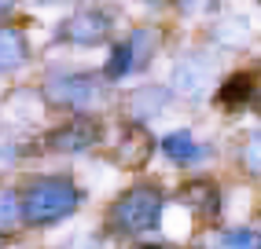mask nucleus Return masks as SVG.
Wrapping results in <instances>:
<instances>
[{
    "label": "nucleus",
    "instance_id": "nucleus-1",
    "mask_svg": "<svg viewBox=\"0 0 261 249\" xmlns=\"http://www.w3.org/2000/svg\"><path fill=\"white\" fill-rule=\"evenodd\" d=\"M85 202V191L70 180V176H33L22 187V216L26 227H56L70 220Z\"/></svg>",
    "mask_w": 261,
    "mask_h": 249
},
{
    "label": "nucleus",
    "instance_id": "nucleus-2",
    "mask_svg": "<svg viewBox=\"0 0 261 249\" xmlns=\"http://www.w3.org/2000/svg\"><path fill=\"white\" fill-rule=\"evenodd\" d=\"M107 77L85 74V70H56L41 84V96L51 106H63L70 114H92L107 103Z\"/></svg>",
    "mask_w": 261,
    "mask_h": 249
},
{
    "label": "nucleus",
    "instance_id": "nucleus-3",
    "mask_svg": "<svg viewBox=\"0 0 261 249\" xmlns=\"http://www.w3.org/2000/svg\"><path fill=\"white\" fill-rule=\"evenodd\" d=\"M162 191L154 183H136L129 191H121L107 209V231L114 235H144V231L159 227L162 220Z\"/></svg>",
    "mask_w": 261,
    "mask_h": 249
},
{
    "label": "nucleus",
    "instance_id": "nucleus-4",
    "mask_svg": "<svg viewBox=\"0 0 261 249\" xmlns=\"http://www.w3.org/2000/svg\"><path fill=\"white\" fill-rule=\"evenodd\" d=\"M99 139H103L99 121L92 114H74L66 124L51 129L44 143H48V150H56V154H81V150H92Z\"/></svg>",
    "mask_w": 261,
    "mask_h": 249
},
{
    "label": "nucleus",
    "instance_id": "nucleus-5",
    "mask_svg": "<svg viewBox=\"0 0 261 249\" xmlns=\"http://www.w3.org/2000/svg\"><path fill=\"white\" fill-rule=\"evenodd\" d=\"M107 37H111V15L99 11V8H92V11H77V15H70V19L59 26V41L77 44V48L103 44Z\"/></svg>",
    "mask_w": 261,
    "mask_h": 249
},
{
    "label": "nucleus",
    "instance_id": "nucleus-6",
    "mask_svg": "<svg viewBox=\"0 0 261 249\" xmlns=\"http://www.w3.org/2000/svg\"><path fill=\"white\" fill-rule=\"evenodd\" d=\"M206 84H210V63H206L202 55L177 59V66H173V88H177L180 96L195 99V96H202Z\"/></svg>",
    "mask_w": 261,
    "mask_h": 249
},
{
    "label": "nucleus",
    "instance_id": "nucleus-7",
    "mask_svg": "<svg viewBox=\"0 0 261 249\" xmlns=\"http://www.w3.org/2000/svg\"><path fill=\"white\" fill-rule=\"evenodd\" d=\"M257 92V74H250V70H239V74H232L228 81H224L217 88L214 103L221 106V110H239V106H247Z\"/></svg>",
    "mask_w": 261,
    "mask_h": 249
},
{
    "label": "nucleus",
    "instance_id": "nucleus-8",
    "mask_svg": "<svg viewBox=\"0 0 261 249\" xmlns=\"http://www.w3.org/2000/svg\"><path fill=\"white\" fill-rule=\"evenodd\" d=\"M154 150V139L144 132V124H129L125 132H121V147H118V165H125V169H140L147 158Z\"/></svg>",
    "mask_w": 261,
    "mask_h": 249
},
{
    "label": "nucleus",
    "instance_id": "nucleus-9",
    "mask_svg": "<svg viewBox=\"0 0 261 249\" xmlns=\"http://www.w3.org/2000/svg\"><path fill=\"white\" fill-rule=\"evenodd\" d=\"M166 103H169V92L162 84H144V88H136L129 96V114H133L136 124H144L151 117H159L166 110Z\"/></svg>",
    "mask_w": 261,
    "mask_h": 249
},
{
    "label": "nucleus",
    "instance_id": "nucleus-10",
    "mask_svg": "<svg viewBox=\"0 0 261 249\" xmlns=\"http://www.w3.org/2000/svg\"><path fill=\"white\" fill-rule=\"evenodd\" d=\"M26 59H30L26 33L19 26H0V74H11V70L26 66Z\"/></svg>",
    "mask_w": 261,
    "mask_h": 249
},
{
    "label": "nucleus",
    "instance_id": "nucleus-11",
    "mask_svg": "<svg viewBox=\"0 0 261 249\" xmlns=\"http://www.w3.org/2000/svg\"><path fill=\"white\" fill-rule=\"evenodd\" d=\"M162 150L173 165H199L202 158H206V147L195 143V136H191L188 129H177V132H169L162 139Z\"/></svg>",
    "mask_w": 261,
    "mask_h": 249
},
{
    "label": "nucleus",
    "instance_id": "nucleus-12",
    "mask_svg": "<svg viewBox=\"0 0 261 249\" xmlns=\"http://www.w3.org/2000/svg\"><path fill=\"white\" fill-rule=\"evenodd\" d=\"M19 224H26V216H22V191L0 187V238L11 235Z\"/></svg>",
    "mask_w": 261,
    "mask_h": 249
},
{
    "label": "nucleus",
    "instance_id": "nucleus-13",
    "mask_svg": "<svg viewBox=\"0 0 261 249\" xmlns=\"http://www.w3.org/2000/svg\"><path fill=\"white\" fill-rule=\"evenodd\" d=\"M180 198L191 205V209H199L202 216H214L217 212V187L210 180H195V183H188L180 191Z\"/></svg>",
    "mask_w": 261,
    "mask_h": 249
},
{
    "label": "nucleus",
    "instance_id": "nucleus-14",
    "mask_svg": "<svg viewBox=\"0 0 261 249\" xmlns=\"http://www.w3.org/2000/svg\"><path fill=\"white\" fill-rule=\"evenodd\" d=\"M133 70H136V51H133V44H129V41L114 44V48H111L107 66H103V77L114 84V81H121V77H129Z\"/></svg>",
    "mask_w": 261,
    "mask_h": 249
},
{
    "label": "nucleus",
    "instance_id": "nucleus-15",
    "mask_svg": "<svg viewBox=\"0 0 261 249\" xmlns=\"http://www.w3.org/2000/svg\"><path fill=\"white\" fill-rule=\"evenodd\" d=\"M224 249H261V235L250 227H232V231H224Z\"/></svg>",
    "mask_w": 261,
    "mask_h": 249
},
{
    "label": "nucleus",
    "instance_id": "nucleus-16",
    "mask_svg": "<svg viewBox=\"0 0 261 249\" xmlns=\"http://www.w3.org/2000/svg\"><path fill=\"white\" fill-rule=\"evenodd\" d=\"M129 44H133V51H136V70H140V66L151 59V51H154V33H151V29H136L133 37H129Z\"/></svg>",
    "mask_w": 261,
    "mask_h": 249
},
{
    "label": "nucleus",
    "instance_id": "nucleus-17",
    "mask_svg": "<svg viewBox=\"0 0 261 249\" xmlns=\"http://www.w3.org/2000/svg\"><path fill=\"white\" fill-rule=\"evenodd\" d=\"M243 165L250 172H261V132H254L247 139V147H243Z\"/></svg>",
    "mask_w": 261,
    "mask_h": 249
},
{
    "label": "nucleus",
    "instance_id": "nucleus-18",
    "mask_svg": "<svg viewBox=\"0 0 261 249\" xmlns=\"http://www.w3.org/2000/svg\"><path fill=\"white\" fill-rule=\"evenodd\" d=\"M11 4H15V0H0V11H11Z\"/></svg>",
    "mask_w": 261,
    "mask_h": 249
},
{
    "label": "nucleus",
    "instance_id": "nucleus-19",
    "mask_svg": "<svg viewBox=\"0 0 261 249\" xmlns=\"http://www.w3.org/2000/svg\"><path fill=\"white\" fill-rule=\"evenodd\" d=\"M180 4H199V0H180Z\"/></svg>",
    "mask_w": 261,
    "mask_h": 249
},
{
    "label": "nucleus",
    "instance_id": "nucleus-20",
    "mask_svg": "<svg viewBox=\"0 0 261 249\" xmlns=\"http://www.w3.org/2000/svg\"><path fill=\"white\" fill-rule=\"evenodd\" d=\"M144 249H162V245H144Z\"/></svg>",
    "mask_w": 261,
    "mask_h": 249
}]
</instances>
